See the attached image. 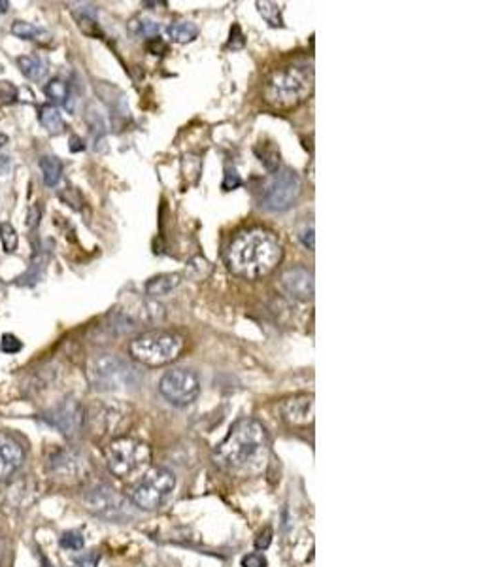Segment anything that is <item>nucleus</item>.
Returning a JSON list of instances; mask_svg holds the SVG:
<instances>
[{"instance_id": "obj_10", "label": "nucleus", "mask_w": 504, "mask_h": 567, "mask_svg": "<svg viewBox=\"0 0 504 567\" xmlns=\"http://www.w3.org/2000/svg\"><path fill=\"white\" fill-rule=\"evenodd\" d=\"M84 505L93 515L114 522H123L135 517L130 503L110 486H95L87 490L84 494Z\"/></svg>"}, {"instance_id": "obj_26", "label": "nucleus", "mask_w": 504, "mask_h": 567, "mask_svg": "<svg viewBox=\"0 0 504 567\" xmlns=\"http://www.w3.org/2000/svg\"><path fill=\"white\" fill-rule=\"evenodd\" d=\"M17 102V87L10 79H0V108Z\"/></svg>"}, {"instance_id": "obj_21", "label": "nucleus", "mask_w": 504, "mask_h": 567, "mask_svg": "<svg viewBox=\"0 0 504 567\" xmlns=\"http://www.w3.org/2000/svg\"><path fill=\"white\" fill-rule=\"evenodd\" d=\"M43 93H46V97H48L50 101L66 104V101H68V93H70V87H68V84H66L64 79L53 78L46 84Z\"/></svg>"}, {"instance_id": "obj_20", "label": "nucleus", "mask_w": 504, "mask_h": 567, "mask_svg": "<svg viewBox=\"0 0 504 567\" xmlns=\"http://www.w3.org/2000/svg\"><path fill=\"white\" fill-rule=\"evenodd\" d=\"M40 123H42V127L50 135H59L64 129L63 115H61L57 108L51 106V104H46V106L40 108Z\"/></svg>"}, {"instance_id": "obj_8", "label": "nucleus", "mask_w": 504, "mask_h": 567, "mask_svg": "<svg viewBox=\"0 0 504 567\" xmlns=\"http://www.w3.org/2000/svg\"><path fill=\"white\" fill-rule=\"evenodd\" d=\"M300 191H302V182L298 178V174L291 169H284L274 174V178L266 184L261 206L270 212H284L295 204Z\"/></svg>"}, {"instance_id": "obj_25", "label": "nucleus", "mask_w": 504, "mask_h": 567, "mask_svg": "<svg viewBox=\"0 0 504 567\" xmlns=\"http://www.w3.org/2000/svg\"><path fill=\"white\" fill-rule=\"evenodd\" d=\"M40 32H42V30L38 29L35 23L15 21L14 25H12V35H15L17 38H21V40H36Z\"/></svg>"}, {"instance_id": "obj_19", "label": "nucleus", "mask_w": 504, "mask_h": 567, "mask_svg": "<svg viewBox=\"0 0 504 567\" xmlns=\"http://www.w3.org/2000/svg\"><path fill=\"white\" fill-rule=\"evenodd\" d=\"M40 171H42L43 184L48 187H55L63 176V163L53 155H43L40 159Z\"/></svg>"}, {"instance_id": "obj_27", "label": "nucleus", "mask_w": 504, "mask_h": 567, "mask_svg": "<svg viewBox=\"0 0 504 567\" xmlns=\"http://www.w3.org/2000/svg\"><path fill=\"white\" fill-rule=\"evenodd\" d=\"M86 545V541L81 537V533L78 532H66L61 537V546L66 550H81Z\"/></svg>"}, {"instance_id": "obj_30", "label": "nucleus", "mask_w": 504, "mask_h": 567, "mask_svg": "<svg viewBox=\"0 0 504 567\" xmlns=\"http://www.w3.org/2000/svg\"><path fill=\"white\" fill-rule=\"evenodd\" d=\"M242 567H266V558H264L263 554H248L242 560Z\"/></svg>"}, {"instance_id": "obj_14", "label": "nucleus", "mask_w": 504, "mask_h": 567, "mask_svg": "<svg viewBox=\"0 0 504 567\" xmlns=\"http://www.w3.org/2000/svg\"><path fill=\"white\" fill-rule=\"evenodd\" d=\"M282 416L287 424L308 425L313 420V397L312 395H293L282 403Z\"/></svg>"}, {"instance_id": "obj_11", "label": "nucleus", "mask_w": 504, "mask_h": 567, "mask_svg": "<svg viewBox=\"0 0 504 567\" xmlns=\"http://www.w3.org/2000/svg\"><path fill=\"white\" fill-rule=\"evenodd\" d=\"M46 420L50 422L53 427H57L63 435L72 437L76 435L81 427H84V420H86V412L76 401H64L57 405L55 409H51L46 414Z\"/></svg>"}, {"instance_id": "obj_15", "label": "nucleus", "mask_w": 504, "mask_h": 567, "mask_svg": "<svg viewBox=\"0 0 504 567\" xmlns=\"http://www.w3.org/2000/svg\"><path fill=\"white\" fill-rule=\"evenodd\" d=\"M23 460L25 452L21 445L14 437L0 431V481L10 479L23 465Z\"/></svg>"}, {"instance_id": "obj_34", "label": "nucleus", "mask_w": 504, "mask_h": 567, "mask_svg": "<svg viewBox=\"0 0 504 567\" xmlns=\"http://www.w3.org/2000/svg\"><path fill=\"white\" fill-rule=\"evenodd\" d=\"M8 8H10V2L8 0H0V14H6Z\"/></svg>"}, {"instance_id": "obj_9", "label": "nucleus", "mask_w": 504, "mask_h": 567, "mask_svg": "<svg viewBox=\"0 0 504 567\" xmlns=\"http://www.w3.org/2000/svg\"><path fill=\"white\" fill-rule=\"evenodd\" d=\"M159 392L174 407H189L200 395V378L189 369H172L161 376Z\"/></svg>"}, {"instance_id": "obj_4", "label": "nucleus", "mask_w": 504, "mask_h": 567, "mask_svg": "<svg viewBox=\"0 0 504 567\" xmlns=\"http://www.w3.org/2000/svg\"><path fill=\"white\" fill-rule=\"evenodd\" d=\"M185 346L184 337L176 331L153 329L130 340L128 352L138 363L148 367H161L178 359Z\"/></svg>"}, {"instance_id": "obj_12", "label": "nucleus", "mask_w": 504, "mask_h": 567, "mask_svg": "<svg viewBox=\"0 0 504 567\" xmlns=\"http://www.w3.org/2000/svg\"><path fill=\"white\" fill-rule=\"evenodd\" d=\"M50 473L59 481H78L87 471L86 460L74 450H57L50 456Z\"/></svg>"}, {"instance_id": "obj_6", "label": "nucleus", "mask_w": 504, "mask_h": 567, "mask_svg": "<svg viewBox=\"0 0 504 567\" xmlns=\"http://www.w3.org/2000/svg\"><path fill=\"white\" fill-rule=\"evenodd\" d=\"M104 454H106L108 469L119 479H127L140 473L151 460L149 446L138 439L130 437H119L112 441L106 446Z\"/></svg>"}, {"instance_id": "obj_28", "label": "nucleus", "mask_w": 504, "mask_h": 567, "mask_svg": "<svg viewBox=\"0 0 504 567\" xmlns=\"http://www.w3.org/2000/svg\"><path fill=\"white\" fill-rule=\"evenodd\" d=\"M21 348H23L21 340L15 337V335H10V333H6V335L2 337V340H0V352L15 354V352H19Z\"/></svg>"}, {"instance_id": "obj_17", "label": "nucleus", "mask_w": 504, "mask_h": 567, "mask_svg": "<svg viewBox=\"0 0 504 567\" xmlns=\"http://www.w3.org/2000/svg\"><path fill=\"white\" fill-rule=\"evenodd\" d=\"M17 66H19L23 76L30 79V81H40L46 76V72H48L46 63L38 55H19L17 57Z\"/></svg>"}, {"instance_id": "obj_31", "label": "nucleus", "mask_w": 504, "mask_h": 567, "mask_svg": "<svg viewBox=\"0 0 504 567\" xmlns=\"http://www.w3.org/2000/svg\"><path fill=\"white\" fill-rule=\"evenodd\" d=\"M298 237L308 250H313V223H306Z\"/></svg>"}, {"instance_id": "obj_23", "label": "nucleus", "mask_w": 504, "mask_h": 567, "mask_svg": "<svg viewBox=\"0 0 504 567\" xmlns=\"http://www.w3.org/2000/svg\"><path fill=\"white\" fill-rule=\"evenodd\" d=\"M128 29L136 36L157 38V35H159V23L151 21V19H133L130 25H128Z\"/></svg>"}, {"instance_id": "obj_22", "label": "nucleus", "mask_w": 504, "mask_h": 567, "mask_svg": "<svg viewBox=\"0 0 504 567\" xmlns=\"http://www.w3.org/2000/svg\"><path fill=\"white\" fill-rule=\"evenodd\" d=\"M0 242H2V250L6 253H14L19 244V235L10 222L0 223Z\"/></svg>"}, {"instance_id": "obj_16", "label": "nucleus", "mask_w": 504, "mask_h": 567, "mask_svg": "<svg viewBox=\"0 0 504 567\" xmlns=\"http://www.w3.org/2000/svg\"><path fill=\"white\" fill-rule=\"evenodd\" d=\"M180 274H159V276H153L151 280H148L146 284V294L149 297H166L168 294H172L176 287L180 286Z\"/></svg>"}, {"instance_id": "obj_24", "label": "nucleus", "mask_w": 504, "mask_h": 567, "mask_svg": "<svg viewBox=\"0 0 504 567\" xmlns=\"http://www.w3.org/2000/svg\"><path fill=\"white\" fill-rule=\"evenodd\" d=\"M259 14L263 15V19L272 27H282V15H280V8L274 2H257Z\"/></svg>"}, {"instance_id": "obj_2", "label": "nucleus", "mask_w": 504, "mask_h": 567, "mask_svg": "<svg viewBox=\"0 0 504 567\" xmlns=\"http://www.w3.org/2000/svg\"><path fill=\"white\" fill-rule=\"evenodd\" d=\"M284 258V248L276 233L251 227L238 233L229 244L225 259L229 269L246 280H257L270 274Z\"/></svg>"}, {"instance_id": "obj_7", "label": "nucleus", "mask_w": 504, "mask_h": 567, "mask_svg": "<svg viewBox=\"0 0 504 567\" xmlns=\"http://www.w3.org/2000/svg\"><path fill=\"white\" fill-rule=\"evenodd\" d=\"M176 488V477L168 469L155 467L144 474L133 490V503L142 510H157L168 501Z\"/></svg>"}, {"instance_id": "obj_35", "label": "nucleus", "mask_w": 504, "mask_h": 567, "mask_svg": "<svg viewBox=\"0 0 504 567\" xmlns=\"http://www.w3.org/2000/svg\"><path fill=\"white\" fill-rule=\"evenodd\" d=\"M8 144V137L4 135V133H0V148H4Z\"/></svg>"}, {"instance_id": "obj_3", "label": "nucleus", "mask_w": 504, "mask_h": 567, "mask_svg": "<svg viewBox=\"0 0 504 567\" xmlns=\"http://www.w3.org/2000/svg\"><path fill=\"white\" fill-rule=\"evenodd\" d=\"M313 91V68L308 63H293L276 70L264 86V101L278 110L302 104Z\"/></svg>"}, {"instance_id": "obj_13", "label": "nucleus", "mask_w": 504, "mask_h": 567, "mask_svg": "<svg viewBox=\"0 0 504 567\" xmlns=\"http://www.w3.org/2000/svg\"><path fill=\"white\" fill-rule=\"evenodd\" d=\"M285 294L297 301H312L313 297V274L304 267H293L282 274L280 280Z\"/></svg>"}, {"instance_id": "obj_18", "label": "nucleus", "mask_w": 504, "mask_h": 567, "mask_svg": "<svg viewBox=\"0 0 504 567\" xmlns=\"http://www.w3.org/2000/svg\"><path fill=\"white\" fill-rule=\"evenodd\" d=\"M166 35H168L172 42L187 44L193 42L199 36V27L191 21L172 23V25H168V29H166Z\"/></svg>"}, {"instance_id": "obj_5", "label": "nucleus", "mask_w": 504, "mask_h": 567, "mask_svg": "<svg viewBox=\"0 0 504 567\" xmlns=\"http://www.w3.org/2000/svg\"><path fill=\"white\" fill-rule=\"evenodd\" d=\"M87 376L93 388L100 392H121L136 382V371L114 354H100L89 361Z\"/></svg>"}, {"instance_id": "obj_32", "label": "nucleus", "mask_w": 504, "mask_h": 567, "mask_svg": "<svg viewBox=\"0 0 504 567\" xmlns=\"http://www.w3.org/2000/svg\"><path fill=\"white\" fill-rule=\"evenodd\" d=\"M270 541H272V530L270 528H264V532L259 533V537L255 539V546L257 548H269Z\"/></svg>"}, {"instance_id": "obj_33", "label": "nucleus", "mask_w": 504, "mask_h": 567, "mask_svg": "<svg viewBox=\"0 0 504 567\" xmlns=\"http://www.w3.org/2000/svg\"><path fill=\"white\" fill-rule=\"evenodd\" d=\"M79 567H97V556L95 554H86V556H79L76 558Z\"/></svg>"}, {"instance_id": "obj_1", "label": "nucleus", "mask_w": 504, "mask_h": 567, "mask_svg": "<svg viewBox=\"0 0 504 567\" xmlns=\"http://www.w3.org/2000/svg\"><path fill=\"white\" fill-rule=\"evenodd\" d=\"M270 441L266 427L257 420H240L229 431L213 454L215 465L240 477L261 473L269 461Z\"/></svg>"}, {"instance_id": "obj_29", "label": "nucleus", "mask_w": 504, "mask_h": 567, "mask_svg": "<svg viewBox=\"0 0 504 567\" xmlns=\"http://www.w3.org/2000/svg\"><path fill=\"white\" fill-rule=\"evenodd\" d=\"M40 220H42V206L36 202L29 209V214H27V227L30 229H36L40 225Z\"/></svg>"}, {"instance_id": "obj_36", "label": "nucleus", "mask_w": 504, "mask_h": 567, "mask_svg": "<svg viewBox=\"0 0 504 567\" xmlns=\"http://www.w3.org/2000/svg\"><path fill=\"white\" fill-rule=\"evenodd\" d=\"M0 561H2V548H0Z\"/></svg>"}]
</instances>
